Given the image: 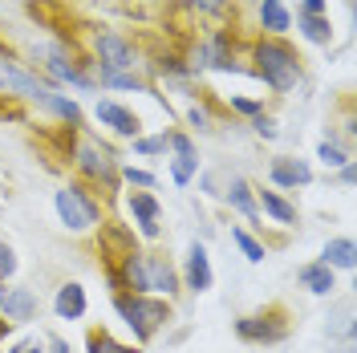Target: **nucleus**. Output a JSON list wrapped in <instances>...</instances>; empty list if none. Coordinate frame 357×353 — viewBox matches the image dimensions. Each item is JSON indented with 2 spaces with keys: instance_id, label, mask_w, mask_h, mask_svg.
I'll return each instance as SVG.
<instances>
[{
  "instance_id": "obj_31",
  "label": "nucleus",
  "mask_w": 357,
  "mask_h": 353,
  "mask_svg": "<svg viewBox=\"0 0 357 353\" xmlns=\"http://www.w3.org/2000/svg\"><path fill=\"white\" fill-rule=\"evenodd\" d=\"M252 126H256V134H260V138H276V118H264V114H256V122H252Z\"/></svg>"
},
{
  "instance_id": "obj_5",
  "label": "nucleus",
  "mask_w": 357,
  "mask_h": 353,
  "mask_svg": "<svg viewBox=\"0 0 357 353\" xmlns=\"http://www.w3.org/2000/svg\"><path fill=\"white\" fill-rule=\"evenodd\" d=\"M53 203H57V216H61V223H66L69 232H86V227L98 223V203L82 187H61L53 195Z\"/></svg>"
},
{
  "instance_id": "obj_22",
  "label": "nucleus",
  "mask_w": 357,
  "mask_h": 353,
  "mask_svg": "<svg viewBox=\"0 0 357 353\" xmlns=\"http://www.w3.org/2000/svg\"><path fill=\"white\" fill-rule=\"evenodd\" d=\"M260 203H264V211L276 223H296V207H292L289 199H280L276 191H260Z\"/></svg>"
},
{
  "instance_id": "obj_29",
  "label": "nucleus",
  "mask_w": 357,
  "mask_h": 353,
  "mask_svg": "<svg viewBox=\"0 0 357 353\" xmlns=\"http://www.w3.org/2000/svg\"><path fill=\"white\" fill-rule=\"evenodd\" d=\"M171 147H175V158H199L187 134H171Z\"/></svg>"
},
{
  "instance_id": "obj_10",
  "label": "nucleus",
  "mask_w": 357,
  "mask_h": 353,
  "mask_svg": "<svg viewBox=\"0 0 357 353\" xmlns=\"http://www.w3.org/2000/svg\"><path fill=\"white\" fill-rule=\"evenodd\" d=\"M77 167H82V175L89 179H106V183H118V171H114V158L106 151H98V147H77Z\"/></svg>"
},
{
  "instance_id": "obj_25",
  "label": "nucleus",
  "mask_w": 357,
  "mask_h": 353,
  "mask_svg": "<svg viewBox=\"0 0 357 353\" xmlns=\"http://www.w3.org/2000/svg\"><path fill=\"white\" fill-rule=\"evenodd\" d=\"M195 171H199V158H175V163H171V175H175L178 187H187V183L195 179Z\"/></svg>"
},
{
  "instance_id": "obj_16",
  "label": "nucleus",
  "mask_w": 357,
  "mask_h": 353,
  "mask_svg": "<svg viewBox=\"0 0 357 353\" xmlns=\"http://www.w3.org/2000/svg\"><path fill=\"white\" fill-rule=\"evenodd\" d=\"M321 264L325 268H357V248H354V240L349 236H337V240H329L325 243V252H321Z\"/></svg>"
},
{
  "instance_id": "obj_37",
  "label": "nucleus",
  "mask_w": 357,
  "mask_h": 353,
  "mask_svg": "<svg viewBox=\"0 0 357 353\" xmlns=\"http://www.w3.org/2000/svg\"><path fill=\"white\" fill-rule=\"evenodd\" d=\"M191 4H203V8H220V0H191Z\"/></svg>"
},
{
  "instance_id": "obj_15",
  "label": "nucleus",
  "mask_w": 357,
  "mask_h": 353,
  "mask_svg": "<svg viewBox=\"0 0 357 353\" xmlns=\"http://www.w3.org/2000/svg\"><path fill=\"white\" fill-rule=\"evenodd\" d=\"M53 309H57L61 321H82V317H86V288L82 285H61L57 288Z\"/></svg>"
},
{
  "instance_id": "obj_8",
  "label": "nucleus",
  "mask_w": 357,
  "mask_h": 353,
  "mask_svg": "<svg viewBox=\"0 0 357 353\" xmlns=\"http://www.w3.org/2000/svg\"><path fill=\"white\" fill-rule=\"evenodd\" d=\"M98 122L102 126H110L114 134H122V138H138V114L134 110H126V106H118V102H98Z\"/></svg>"
},
{
  "instance_id": "obj_32",
  "label": "nucleus",
  "mask_w": 357,
  "mask_h": 353,
  "mask_svg": "<svg viewBox=\"0 0 357 353\" xmlns=\"http://www.w3.org/2000/svg\"><path fill=\"white\" fill-rule=\"evenodd\" d=\"M231 106H236L240 114H260V102H252V98H236Z\"/></svg>"
},
{
  "instance_id": "obj_6",
  "label": "nucleus",
  "mask_w": 357,
  "mask_h": 353,
  "mask_svg": "<svg viewBox=\"0 0 357 353\" xmlns=\"http://www.w3.org/2000/svg\"><path fill=\"white\" fill-rule=\"evenodd\" d=\"M33 57H37V61L57 77V82H69L73 89H89V77H82L77 61H66V53H61L57 45H41V49H33Z\"/></svg>"
},
{
  "instance_id": "obj_36",
  "label": "nucleus",
  "mask_w": 357,
  "mask_h": 353,
  "mask_svg": "<svg viewBox=\"0 0 357 353\" xmlns=\"http://www.w3.org/2000/svg\"><path fill=\"white\" fill-rule=\"evenodd\" d=\"M49 353H69V345H66V341H53V345H49Z\"/></svg>"
},
{
  "instance_id": "obj_34",
  "label": "nucleus",
  "mask_w": 357,
  "mask_h": 353,
  "mask_svg": "<svg viewBox=\"0 0 357 353\" xmlns=\"http://www.w3.org/2000/svg\"><path fill=\"white\" fill-rule=\"evenodd\" d=\"M305 4V13H312V17H325V0H301Z\"/></svg>"
},
{
  "instance_id": "obj_12",
  "label": "nucleus",
  "mask_w": 357,
  "mask_h": 353,
  "mask_svg": "<svg viewBox=\"0 0 357 353\" xmlns=\"http://www.w3.org/2000/svg\"><path fill=\"white\" fill-rule=\"evenodd\" d=\"M142 264H146V292H167V296H175L178 292L175 268L167 264L162 256H142Z\"/></svg>"
},
{
  "instance_id": "obj_27",
  "label": "nucleus",
  "mask_w": 357,
  "mask_h": 353,
  "mask_svg": "<svg viewBox=\"0 0 357 353\" xmlns=\"http://www.w3.org/2000/svg\"><path fill=\"white\" fill-rule=\"evenodd\" d=\"M317 155L325 158V167H345V163H349V155H345V151H337L333 142H321V147H317Z\"/></svg>"
},
{
  "instance_id": "obj_14",
  "label": "nucleus",
  "mask_w": 357,
  "mask_h": 353,
  "mask_svg": "<svg viewBox=\"0 0 357 353\" xmlns=\"http://www.w3.org/2000/svg\"><path fill=\"white\" fill-rule=\"evenodd\" d=\"M0 309L8 321H29L37 313V296L29 288H0Z\"/></svg>"
},
{
  "instance_id": "obj_26",
  "label": "nucleus",
  "mask_w": 357,
  "mask_h": 353,
  "mask_svg": "<svg viewBox=\"0 0 357 353\" xmlns=\"http://www.w3.org/2000/svg\"><path fill=\"white\" fill-rule=\"evenodd\" d=\"M13 272H17V252H13L8 243L0 240V285H4V280H8Z\"/></svg>"
},
{
  "instance_id": "obj_24",
  "label": "nucleus",
  "mask_w": 357,
  "mask_h": 353,
  "mask_svg": "<svg viewBox=\"0 0 357 353\" xmlns=\"http://www.w3.org/2000/svg\"><path fill=\"white\" fill-rule=\"evenodd\" d=\"M231 240L240 243V252H244V256L252 260V264H260V260H264V243H260V240H252V236H248L244 227H236V232H231Z\"/></svg>"
},
{
  "instance_id": "obj_17",
  "label": "nucleus",
  "mask_w": 357,
  "mask_h": 353,
  "mask_svg": "<svg viewBox=\"0 0 357 353\" xmlns=\"http://www.w3.org/2000/svg\"><path fill=\"white\" fill-rule=\"evenodd\" d=\"M195 66H211V69H231V53H227V41H223L220 33L215 37H207V41L195 49Z\"/></svg>"
},
{
  "instance_id": "obj_19",
  "label": "nucleus",
  "mask_w": 357,
  "mask_h": 353,
  "mask_svg": "<svg viewBox=\"0 0 357 353\" xmlns=\"http://www.w3.org/2000/svg\"><path fill=\"white\" fill-rule=\"evenodd\" d=\"M296 29H301V33H305V41H312V45H329V41H333V24L325 21V17L301 13V17H296Z\"/></svg>"
},
{
  "instance_id": "obj_30",
  "label": "nucleus",
  "mask_w": 357,
  "mask_h": 353,
  "mask_svg": "<svg viewBox=\"0 0 357 353\" xmlns=\"http://www.w3.org/2000/svg\"><path fill=\"white\" fill-rule=\"evenodd\" d=\"M122 175H126V183H134V187H155V175H151V171H138V167H126Z\"/></svg>"
},
{
  "instance_id": "obj_18",
  "label": "nucleus",
  "mask_w": 357,
  "mask_h": 353,
  "mask_svg": "<svg viewBox=\"0 0 357 353\" xmlns=\"http://www.w3.org/2000/svg\"><path fill=\"white\" fill-rule=\"evenodd\" d=\"M296 280L309 288V292H317V296H329V292L337 288V285H333V268H325L321 260H317V264H305Z\"/></svg>"
},
{
  "instance_id": "obj_9",
  "label": "nucleus",
  "mask_w": 357,
  "mask_h": 353,
  "mask_svg": "<svg viewBox=\"0 0 357 353\" xmlns=\"http://www.w3.org/2000/svg\"><path fill=\"white\" fill-rule=\"evenodd\" d=\"M268 179L276 187H305V183H312V167L305 158H272Z\"/></svg>"
},
{
  "instance_id": "obj_13",
  "label": "nucleus",
  "mask_w": 357,
  "mask_h": 353,
  "mask_svg": "<svg viewBox=\"0 0 357 353\" xmlns=\"http://www.w3.org/2000/svg\"><path fill=\"white\" fill-rule=\"evenodd\" d=\"M211 260H207V248L203 243H191V252H187V288L191 292H207L211 288Z\"/></svg>"
},
{
  "instance_id": "obj_35",
  "label": "nucleus",
  "mask_w": 357,
  "mask_h": 353,
  "mask_svg": "<svg viewBox=\"0 0 357 353\" xmlns=\"http://www.w3.org/2000/svg\"><path fill=\"white\" fill-rule=\"evenodd\" d=\"M13 353H41V341H21Z\"/></svg>"
},
{
  "instance_id": "obj_11",
  "label": "nucleus",
  "mask_w": 357,
  "mask_h": 353,
  "mask_svg": "<svg viewBox=\"0 0 357 353\" xmlns=\"http://www.w3.org/2000/svg\"><path fill=\"white\" fill-rule=\"evenodd\" d=\"M130 211H134V220H138V232L146 236V240H155L158 232V199L151 195V191H134L130 195Z\"/></svg>"
},
{
  "instance_id": "obj_1",
  "label": "nucleus",
  "mask_w": 357,
  "mask_h": 353,
  "mask_svg": "<svg viewBox=\"0 0 357 353\" xmlns=\"http://www.w3.org/2000/svg\"><path fill=\"white\" fill-rule=\"evenodd\" d=\"M0 89H4V93H21V98L37 102L41 110L57 114V118H66V122H82L77 102H69L66 93H57L53 86H45L37 73H24V69H17L13 61H0Z\"/></svg>"
},
{
  "instance_id": "obj_28",
  "label": "nucleus",
  "mask_w": 357,
  "mask_h": 353,
  "mask_svg": "<svg viewBox=\"0 0 357 353\" xmlns=\"http://www.w3.org/2000/svg\"><path fill=\"white\" fill-rule=\"evenodd\" d=\"M134 151L138 155H158V151H167V138H134Z\"/></svg>"
},
{
  "instance_id": "obj_7",
  "label": "nucleus",
  "mask_w": 357,
  "mask_h": 353,
  "mask_svg": "<svg viewBox=\"0 0 357 353\" xmlns=\"http://www.w3.org/2000/svg\"><path fill=\"white\" fill-rule=\"evenodd\" d=\"M93 49H98V57H102V69H110V73H118V69H134V49L118 33H98L93 37Z\"/></svg>"
},
{
  "instance_id": "obj_20",
  "label": "nucleus",
  "mask_w": 357,
  "mask_h": 353,
  "mask_svg": "<svg viewBox=\"0 0 357 353\" xmlns=\"http://www.w3.org/2000/svg\"><path fill=\"white\" fill-rule=\"evenodd\" d=\"M260 24H264L268 33H289L292 17L280 0H260Z\"/></svg>"
},
{
  "instance_id": "obj_3",
  "label": "nucleus",
  "mask_w": 357,
  "mask_h": 353,
  "mask_svg": "<svg viewBox=\"0 0 357 353\" xmlns=\"http://www.w3.org/2000/svg\"><path fill=\"white\" fill-rule=\"evenodd\" d=\"M256 69H260V77H264L276 93H289V89L301 82V57L280 41L256 45Z\"/></svg>"
},
{
  "instance_id": "obj_33",
  "label": "nucleus",
  "mask_w": 357,
  "mask_h": 353,
  "mask_svg": "<svg viewBox=\"0 0 357 353\" xmlns=\"http://www.w3.org/2000/svg\"><path fill=\"white\" fill-rule=\"evenodd\" d=\"M191 126H199V130H211V118H207V110H191Z\"/></svg>"
},
{
  "instance_id": "obj_21",
  "label": "nucleus",
  "mask_w": 357,
  "mask_h": 353,
  "mask_svg": "<svg viewBox=\"0 0 357 353\" xmlns=\"http://www.w3.org/2000/svg\"><path fill=\"white\" fill-rule=\"evenodd\" d=\"M227 203H231L236 211H244L248 220H256V199H252V187H248L244 179H231V183H227Z\"/></svg>"
},
{
  "instance_id": "obj_4",
  "label": "nucleus",
  "mask_w": 357,
  "mask_h": 353,
  "mask_svg": "<svg viewBox=\"0 0 357 353\" xmlns=\"http://www.w3.org/2000/svg\"><path fill=\"white\" fill-rule=\"evenodd\" d=\"M236 337L240 341H252V345H276L289 337V321L280 309H264V313H252V317H240L236 321Z\"/></svg>"
},
{
  "instance_id": "obj_23",
  "label": "nucleus",
  "mask_w": 357,
  "mask_h": 353,
  "mask_svg": "<svg viewBox=\"0 0 357 353\" xmlns=\"http://www.w3.org/2000/svg\"><path fill=\"white\" fill-rule=\"evenodd\" d=\"M86 345H89V353H138L134 345H122V341H114L106 329H93Z\"/></svg>"
},
{
  "instance_id": "obj_2",
  "label": "nucleus",
  "mask_w": 357,
  "mask_h": 353,
  "mask_svg": "<svg viewBox=\"0 0 357 353\" xmlns=\"http://www.w3.org/2000/svg\"><path fill=\"white\" fill-rule=\"evenodd\" d=\"M114 309L122 313V321L134 329L138 341H151L171 321V305L167 301H151V296H138V292H118L114 296Z\"/></svg>"
}]
</instances>
